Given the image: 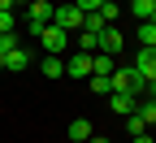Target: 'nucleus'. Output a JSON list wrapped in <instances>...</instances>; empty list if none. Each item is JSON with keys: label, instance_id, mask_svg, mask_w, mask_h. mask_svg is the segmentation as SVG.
<instances>
[{"label": "nucleus", "instance_id": "nucleus-14", "mask_svg": "<svg viewBox=\"0 0 156 143\" xmlns=\"http://www.w3.org/2000/svg\"><path fill=\"white\" fill-rule=\"evenodd\" d=\"M134 113L143 117V126H156V100H143V104L134 109Z\"/></svg>", "mask_w": 156, "mask_h": 143}, {"label": "nucleus", "instance_id": "nucleus-22", "mask_svg": "<svg viewBox=\"0 0 156 143\" xmlns=\"http://www.w3.org/2000/svg\"><path fill=\"white\" fill-rule=\"evenodd\" d=\"M130 143H156V139L152 134H139V139H130Z\"/></svg>", "mask_w": 156, "mask_h": 143}, {"label": "nucleus", "instance_id": "nucleus-10", "mask_svg": "<svg viewBox=\"0 0 156 143\" xmlns=\"http://www.w3.org/2000/svg\"><path fill=\"white\" fill-rule=\"evenodd\" d=\"M134 39H139V48H156V22H139Z\"/></svg>", "mask_w": 156, "mask_h": 143}, {"label": "nucleus", "instance_id": "nucleus-1", "mask_svg": "<svg viewBox=\"0 0 156 143\" xmlns=\"http://www.w3.org/2000/svg\"><path fill=\"white\" fill-rule=\"evenodd\" d=\"M39 39H44V52H48V56H65V52H69V44H74V35H69V30H61V26H52V22L39 30Z\"/></svg>", "mask_w": 156, "mask_h": 143}, {"label": "nucleus", "instance_id": "nucleus-12", "mask_svg": "<svg viewBox=\"0 0 156 143\" xmlns=\"http://www.w3.org/2000/svg\"><path fill=\"white\" fill-rule=\"evenodd\" d=\"M44 78H65V56H44Z\"/></svg>", "mask_w": 156, "mask_h": 143}, {"label": "nucleus", "instance_id": "nucleus-6", "mask_svg": "<svg viewBox=\"0 0 156 143\" xmlns=\"http://www.w3.org/2000/svg\"><path fill=\"white\" fill-rule=\"evenodd\" d=\"M108 109L126 117V113H134V109H139V95H130V91H113V95H108Z\"/></svg>", "mask_w": 156, "mask_h": 143}, {"label": "nucleus", "instance_id": "nucleus-4", "mask_svg": "<svg viewBox=\"0 0 156 143\" xmlns=\"http://www.w3.org/2000/svg\"><path fill=\"white\" fill-rule=\"evenodd\" d=\"M126 39H130V35H122L117 26H104V35H100V52H108V56H117V52L126 48Z\"/></svg>", "mask_w": 156, "mask_h": 143}, {"label": "nucleus", "instance_id": "nucleus-19", "mask_svg": "<svg viewBox=\"0 0 156 143\" xmlns=\"http://www.w3.org/2000/svg\"><path fill=\"white\" fill-rule=\"evenodd\" d=\"M100 5H104V0H74V9L83 13V17H87V13H100Z\"/></svg>", "mask_w": 156, "mask_h": 143}, {"label": "nucleus", "instance_id": "nucleus-26", "mask_svg": "<svg viewBox=\"0 0 156 143\" xmlns=\"http://www.w3.org/2000/svg\"><path fill=\"white\" fill-rule=\"evenodd\" d=\"M0 70H5V52H0Z\"/></svg>", "mask_w": 156, "mask_h": 143}, {"label": "nucleus", "instance_id": "nucleus-25", "mask_svg": "<svg viewBox=\"0 0 156 143\" xmlns=\"http://www.w3.org/2000/svg\"><path fill=\"white\" fill-rule=\"evenodd\" d=\"M87 143H108V139H104V134H91V139H87Z\"/></svg>", "mask_w": 156, "mask_h": 143}, {"label": "nucleus", "instance_id": "nucleus-15", "mask_svg": "<svg viewBox=\"0 0 156 143\" xmlns=\"http://www.w3.org/2000/svg\"><path fill=\"white\" fill-rule=\"evenodd\" d=\"M143 91H147V78H143L139 70L130 65V95H143Z\"/></svg>", "mask_w": 156, "mask_h": 143}, {"label": "nucleus", "instance_id": "nucleus-18", "mask_svg": "<svg viewBox=\"0 0 156 143\" xmlns=\"http://www.w3.org/2000/svg\"><path fill=\"white\" fill-rule=\"evenodd\" d=\"M13 48H22V35H17V30H13V35H0V52L9 56Z\"/></svg>", "mask_w": 156, "mask_h": 143}, {"label": "nucleus", "instance_id": "nucleus-23", "mask_svg": "<svg viewBox=\"0 0 156 143\" xmlns=\"http://www.w3.org/2000/svg\"><path fill=\"white\" fill-rule=\"evenodd\" d=\"M147 100H156V78H152V83H147Z\"/></svg>", "mask_w": 156, "mask_h": 143}, {"label": "nucleus", "instance_id": "nucleus-8", "mask_svg": "<svg viewBox=\"0 0 156 143\" xmlns=\"http://www.w3.org/2000/svg\"><path fill=\"white\" fill-rule=\"evenodd\" d=\"M91 134H95V130H91L87 117H74V121H69V143H87Z\"/></svg>", "mask_w": 156, "mask_h": 143}, {"label": "nucleus", "instance_id": "nucleus-9", "mask_svg": "<svg viewBox=\"0 0 156 143\" xmlns=\"http://www.w3.org/2000/svg\"><path fill=\"white\" fill-rule=\"evenodd\" d=\"M113 70H117V56H108V52L91 56V74H113Z\"/></svg>", "mask_w": 156, "mask_h": 143}, {"label": "nucleus", "instance_id": "nucleus-2", "mask_svg": "<svg viewBox=\"0 0 156 143\" xmlns=\"http://www.w3.org/2000/svg\"><path fill=\"white\" fill-rule=\"evenodd\" d=\"M52 26H61V30L78 35V30H83V13H78L74 5H52Z\"/></svg>", "mask_w": 156, "mask_h": 143}, {"label": "nucleus", "instance_id": "nucleus-3", "mask_svg": "<svg viewBox=\"0 0 156 143\" xmlns=\"http://www.w3.org/2000/svg\"><path fill=\"white\" fill-rule=\"evenodd\" d=\"M65 78H91V56L87 52H69L65 56Z\"/></svg>", "mask_w": 156, "mask_h": 143}, {"label": "nucleus", "instance_id": "nucleus-11", "mask_svg": "<svg viewBox=\"0 0 156 143\" xmlns=\"http://www.w3.org/2000/svg\"><path fill=\"white\" fill-rule=\"evenodd\" d=\"M130 13L139 17V22H152V13H156V0H130Z\"/></svg>", "mask_w": 156, "mask_h": 143}, {"label": "nucleus", "instance_id": "nucleus-5", "mask_svg": "<svg viewBox=\"0 0 156 143\" xmlns=\"http://www.w3.org/2000/svg\"><path fill=\"white\" fill-rule=\"evenodd\" d=\"M134 70L152 83V78H156V48H139V52H134Z\"/></svg>", "mask_w": 156, "mask_h": 143}, {"label": "nucleus", "instance_id": "nucleus-7", "mask_svg": "<svg viewBox=\"0 0 156 143\" xmlns=\"http://www.w3.org/2000/svg\"><path fill=\"white\" fill-rule=\"evenodd\" d=\"M26 65H30V52H26V48H13V52L5 56V70H9V74H22Z\"/></svg>", "mask_w": 156, "mask_h": 143}, {"label": "nucleus", "instance_id": "nucleus-20", "mask_svg": "<svg viewBox=\"0 0 156 143\" xmlns=\"http://www.w3.org/2000/svg\"><path fill=\"white\" fill-rule=\"evenodd\" d=\"M17 30V17L13 13H0V35H13Z\"/></svg>", "mask_w": 156, "mask_h": 143}, {"label": "nucleus", "instance_id": "nucleus-17", "mask_svg": "<svg viewBox=\"0 0 156 143\" xmlns=\"http://www.w3.org/2000/svg\"><path fill=\"white\" fill-rule=\"evenodd\" d=\"M117 13H122V5H117V0H104V5H100V17H104L108 26L117 22Z\"/></svg>", "mask_w": 156, "mask_h": 143}, {"label": "nucleus", "instance_id": "nucleus-16", "mask_svg": "<svg viewBox=\"0 0 156 143\" xmlns=\"http://www.w3.org/2000/svg\"><path fill=\"white\" fill-rule=\"evenodd\" d=\"M91 91H95V95H113V87H108V74H91Z\"/></svg>", "mask_w": 156, "mask_h": 143}, {"label": "nucleus", "instance_id": "nucleus-21", "mask_svg": "<svg viewBox=\"0 0 156 143\" xmlns=\"http://www.w3.org/2000/svg\"><path fill=\"white\" fill-rule=\"evenodd\" d=\"M0 13H17V9H13V0H0Z\"/></svg>", "mask_w": 156, "mask_h": 143}, {"label": "nucleus", "instance_id": "nucleus-24", "mask_svg": "<svg viewBox=\"0 0 156 143\" xmlns=\"http://www.w3.org/2000/svg\"><path fill=\"white\" fill-rule=\"evenodd\" d=\"M13 9H30V0H13Z\"/></svg>", "mask_w": 156, "mask_h": 143}, {"label": "nucleus", "instance_id": "nucleus-13", "mask_svg": "<svg viewBox=\"0 0 156 143\" xmlns=\"http://www.w3.org/2000/svg\"><path fill=\"white\" fill-rule=\"evenodd\" d=\"M126 134H130V139L147 134V126H143V117H139V113H126Z\"/></svg>", "mask_w": 156, "mask_h": 143}]
</instances>
